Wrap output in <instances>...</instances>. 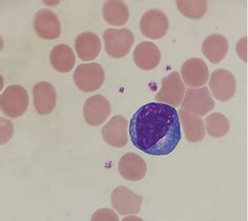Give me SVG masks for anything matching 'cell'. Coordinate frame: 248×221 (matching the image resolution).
Here are the masks:
<instances>
[{
    "label": "cell",
    "mask_w": 248,
    "mask_h": 221,
    "mask_svg": "<svg viewBox=\"0 0 248 221\" xmlns=\"http://www.w3.org/2000/svg\"><path fill=\"white\" fill-rule=\"evenodd\" d=\"M129 136L136 149L147 155H170L181 140L178 110L165 103L144 104L133 115Z\"/></svg>",
    "instance_id": "cell-1"
},
{
    "label": "cell",
    "mask_w": 248,
    "mask_h": 221,
    "mask_svg": "<svg viewBox=\"0 0 248 221\" xmlns=\"http://www.w3.org/2000/svg\"><path fill=\"white\" fill-rule=\"evenodd\" d=\"M105 51L113 58L125 57L135 42L134 34L128 29H108L103 33Z\"/></svg>",
    "instance_id": "cell-2"
},
{
    "label": "cell",
    "mask_w": 248,
    "mask_h": 221,
    "mask_svg": "<svg viewBox=\"0 0 248 221\" xmlns=\"http://www.w3.org/2000/svg\"><path fill=\"white\" fill-rule=\"evenodd\" d=\"M3 113L11 118L22 116L29 107V95L27 90L21 85H10L3 91L0 98Z\"/></svg>",
    "instance_id": "cell-3"
},
{
    "label": "cell",
    "mask_w": 248,
    "mask_h": 221,
    "mask_svg": "<svg viewBox=\"0 0 248 221\" xmlns=\"http://www.w3.org/2000/svg\"><path fill=\"white\" fill-rule=\"evenodd\" d=\"M104 78L103 67L96 63L80 64L74 72V80L77 88L84 93H92L100 89Z\"/></svg>",
    "instance_id": "cell-4"
},
{
    "label": "cell",
    "mask_w": 248,
    "mask_h": 221,
    "mask_svg": "<svg viewBox=\"0 0 248 221\" xmlns=\"http://www.w3.org/2000/svg\"><path fill=\"white\" fill-rule=\"evenodd\" d=\"M185 93L186 87L180 77V74L178 72H172L163 79L161 89L155 98L157 102L178 107L182 104Z\"/></svg>",
    "instance_id": "cell-5"
},
{
    "label": "cell",
    "mask_w": 248,
    "mask_h": 221,
    "mask_svg": "<svg viewBox=\"0 0 248 221\" xmlns=\"http://www.w3.org/2000/svg\"><path fill=\"white\" fill-rule=\"evenodd\" d=\"M182 110L193 113L198 117L208 114L215 108V100L207 88L188 89L182 102Z\"/></svg>",
    "instance_id": "cell-6"
},
{
    "label": "cell",
    "mask_w": 248,
    "mask_h": 221,
    "mask_svg": "<svg viewBox=\"0 0 248 221\" xmlns=\"http://www.w3.org/2000/svg\"><path fill=\"white\" fill-rule=\"evenodd\" d=\"M169 19L161 10H150L142 15L140 19L141 33L147 38L161 39L169 31Z\"/></svg>",
    "instance_id": "cell-7"
},
{
    "label": "cell",
    "mask_w": 248,
    "mask_h": 221,
    "mask_svg": "<svg viewBox=\"0 0 248 221\" xmlns=\"http://www.w3.org/2000/svg\"><path fill=\"white\" fill-rule=\"evenodd\" d=\"M209 89L217 100L227 101L235 94L237 81L232 73L224 69H219L213 72L210 76Z\"/></svg>",
    "instance_id": "cell-8"
},
{
    "label": "cell",
    "mask_w": 248,
    "mask_h": 221,
    "mask_svg": "<svg viewBox=\"0 0 248 221\" xmlns=\"http://www.w3.org/2000/svg\"><path fill=\"white\" fill-rule=\"evenodd\" d=\"M111 205L120 215L138 214L142 205V196L126 187L116 188L110 196Z\"/></svg>",
    "instance_id": "cell-9"
},
{
    "label": "cell",
    "mask_w": 248,
    "mask_h": 221,
    "mask_svg": "<svg viewBox=\"0 0 248 221\" xmlns=\"http://www.w3.org/2000/svg\"><path fill=\"white\" fill-rule=\"evenodd\" d=\"M128 121L120 115L111 117L101 130L102 138L113 147L125 146L128 141Z\"/></svg>",
    "instance_id": "cell-10"
},
{
    "label": "cell",
    "mask_w": 248,
    "mask_h": 221,
    "mask_svg": "<svg viewBox=\"0 0 248 221\" xmlns=\"http://www.w3.org/2000/svg\"><path fill=\"white\" fill-rule=\"evenodd\" d=\"M182 79L190 89H201L207 83L209 71L207 64L200 58L186 60L181 67Z\"/></svg>",
    "instance_id": "cell-11"
},
{
    "label": "cell",
    "mask_w": 248,
    "mask_h": 221,
    "mask_svg": "<svg viewBox=\"0 0 248 221\" xmlns=\"http://www.w3.org/2000/svg\"><path fill=\"white\" fill-rule=\"evenodd\" d=\"M110 103L102 95L90 97L83 107V116L85 122L92 126H101L107 121L110 114Z\"/></svg>",
    "instance_id": "cell-12"
},
{
    "label": "cell",
    "mask_w": 248,
    "mask_h": 221,
    "mask_svg": "<svg viewBox=\"0 0 248 221\" xmlns=\"http://www.w3.org/2000/svg\"><path fill=\"white\" fill-rule=\"evenodd\" d=\"M34 30L36 34L42 39H57L61 33L60 21L52 11L41 9L35 14Z\"/></svg>",
    "instance_id": "cell-13"
},
{
    "label": "cell",
    "mask_w": 248,
    "mask_h": 221,
    "mask_svg": "<svg viewBox=\"0 0 248 221\" xmlns=\"http://www.w3.org/2000/svg\"><path fill=\"white\" fill-rule=\"evenodd\" d=\"M120 175L128 181H139L143 179L147 172V165L144 159L135 153L123 155L118 164Z\"/></svg>",
    "instance_id": "cell-14"
},
{
    "label": "cell",
    "mask_w": 248,
    "mask_h": 221,
    "mask_svg": "<svg viewBox=\"0 0 248 221\" xmlns=\"http://www.w3.org/2000/svg\"><path fill=\"white\" fill-rule=\"evenodd\" d=\"M34 106L39 115L51 114L56 108L57 95L51 83L41 81L35 84L33 89Z\"/></svg>",
    "instance_id": "cell-15"
},
{
    "label": "cell",
    "mask_w": 248,
    "mask_h": 221,
    "mask_svg": "<svg viewBox=\"0 0 248 221\" xmlns=\"http://www.w3.org/2000/svg\"><path fill=\"white\" fill-rule=\"evenodd\" d=\"M134 61L143 71H152L159 65L161 53L159 47L151 41H143L135 47Z\"/></svg>",
    "instance_id": "cell-16"
},
{
    "label": "cell",
    "mask_w": 248,
    "mask_h": 221,
    "mask_svg": "<svg viewBox=\"0 0 248 221\" xmlns=\"http://www.w3.org/2000/svg\"><path fill=\"white\" fill-rule=\"evenodd\" d=\"M101 40L91 32H84L77 36L75 41V50L78 57L83 61L95 60L101 52Z\"/></svg>",
    "instance_id": "cell-17"
},
{
    "label": "cell",
    "mask_w": 248,
    "mask_h": 221,
    "mask_svg": "<svg viewBox=\"0 0 248 221\" xmlns=\"http://www.w3.org/2000/svg\"><path fill=\"white\" fill-rule=\"evenodd\" d=\"M178 113L183 126L185 138L187 139V141L189 142H200L202 141L205 137L206 130L201 117H198L193 113H189L182 109Z\"/></svg>",
    "instance_id": "cell-18"
},
{
    "label": "cell",
    "mask_w": 248,
    "mask_h": 221,
    "mask_svg": "<svg viewBox=\"0 0 248 221\" xmlns=\"http://www.w3.org/2000/svg\"><path fill=\"white\" fill-rule=\"evenodd\" d=\"M228 41L221 34L209 35L202 45V53L210 63L217 64L226 57Z\"/></svg>",
    "instance_id": "cell-19"
},
{
    "label": "cell",
    "mask_w": 248,
    "mask_h": 221,
    "mask_svg": "<svg viewBox=\"0 0 248 221\" xmlns=\"http://www.w3.org/2000/svg\"><path fill=\"white\" fill-rule=\"evenodd\" d=\"M49 61L57 72L69 73L75 65L76 58L71 47L66 45H58L53 47Z\"/></svg>",
    "instance_id": "cell-20"
},
{
    "label": "cell",
    "mask_w": 248,
    "mask_h": 221,
    "mask_svg": "<svg viewBox=\"0 0 248 221\" xmlns=\"http://www.w3.org/2000/svg\"><path fill=\"white\" fill-rule=\"evenodd\" d=\"M103 18L108 24L114 27H121L128 20L129 12L126 4L117 0L105 1L102 9Z\"/></svg>",
    "instance_id": "cell-21"
},
{
    "label": "cell",
    "mask_w": 248,
    "mask_h": 221,
    "mask_svg": "<svg viewBox=\"0 0 248 221\" xmlns=\"http://www.w3.org/2000/svg\"><path fill=\"white\" fill-rule=\"evenodd\" d=\"M205 126L207 134L214 138L224 137L231 127L228 119L221 113L208 115L205 119Z\"/></svg>",
    "instance_id": "cell-22"
},
{
    "label": "cell",
    "mask_w": 248,
    "mask_h": 221,
    "mask_svg": "<svg viewBox=\"0 0 248 221\" xmlns=\"http://www.w3.org/2000/svg\"><path fill=\"white\" fill-rule=\"evenodd\" d=\"M177 7L180 13L190 19H199L205 15L207 11V1L205 0H197V1H186V0H179L177 1Z\"/></svg>",
    "instance_id": "cell-23"
},
{
    "label": "cell",
    "mask_w": 248,
    "mask_h": 221,
    "mask_svg": "<svg viewBox=\"0 0 248 221\" xmlns=\"http://www.w3.org/2000/svg\"><path fill=\"white\" fill-rule=\"evenodd\" d=\"M91 221H119V217L110 208H100L93 214Z\"/></svg>",
    "instance_id": "cell-24"
},
{
    "label": "cell",
    "mask_w": 248,
    "mask_h": 221,
    "mask_svg": "<svg viewBox=\"0 0 248 221\" xmlns=\"http://www.w3.org/2000/svg\"><path fill=\"white\" fill-rule=\"evenodd\" d=\"M1 143L8 142L12 135L14 133V127L12 126L11 122L7 119L1 118Z\"/></svg>",
    "instance_id": "cell-25"
},
{
    "label": "cell",
    "mask_w": 248,
    "mask_h": 221,
    "mask_svg": "<svg viewBox=\"0 0 248 221\" xmlns=\"http://www.w3.org/2000/svg\"><path fill=\"white\" fill-rule=\"evenodd\" d=\"M246 42L247 38L246 37H243L241 40H239L237 46V53L239 55V57L241 59H243L244 61H246Z\"/></svg>",
    "instance_id": "cell-26"
},
{
    "label": "cell",
    "mask_w": 248,
    "mask_h": 221,
    "mask_svg": "<svg viewBox=\"0 0 248 221\" xmlns=\"http://www.w3.org/2000/svg\"><path fill=\"white\" fill-rule=\"evenodd\" d=\"M122 221H144V220L137 216H127L125 218H123Z\"/></svg>",
    "instance_id": "cell-27"
}]
</instances>
